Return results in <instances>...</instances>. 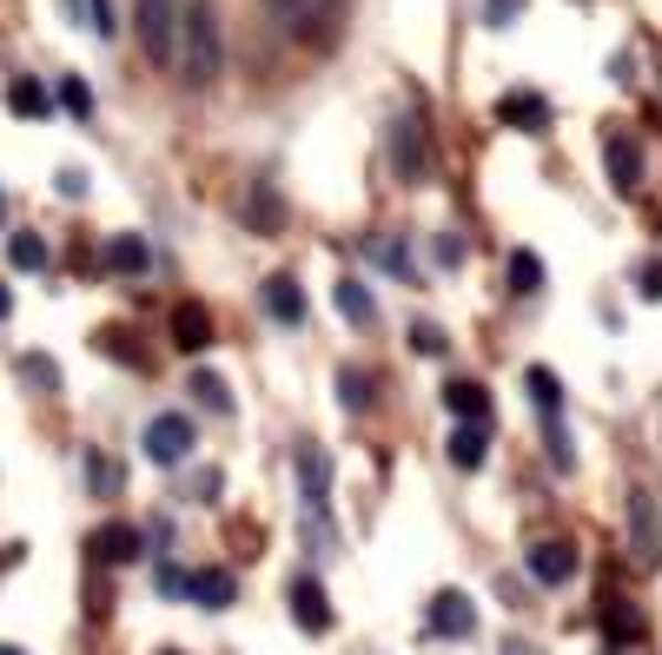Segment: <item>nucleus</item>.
<instances>
[{
    "mask_svg": "<svg viewBox=\"0 0 662 655\" xmlns=\"http://www.w3.org/2000/svg\"><path fill=\"white\" fill-rule=\"evenodd\" d=\"M451 464L458 471H484L491 464V431L484 424H458L451 431Z\"/></svg>",
    "mask_w": 662,
    "mask_h": 655,
    "instance_id": "18",
    "label": "nucleus"
},
{
    "mask_svg": "<svg viewBox=\"0 0 662 655\" xmlns=\"http://www.w3.org/2000/svg\"><path fill=\"white\" fill-rule=\"evenodd\" d=\"M219 60H225V40H219V7L212 0H186L179 7V46H172V66L179 80L199 93L219 80Z\"/></svg>",
    "mask_w": 662,
    "mask_h": 655,
    "instance_id": "1",
    "label": "nucleus"
},
{
    "mask_svg": "<svg viewBox=\"0 0 662 655\" xmlns=\"http://www.w3.org/2000/svg\"><path fill=\"white\" fill-rule=\"evenodd\" d=\"M298 497H305V510H318V517H332V457L318 451V444H298Z\"/></svg>",
    "mask_w": 662,
    "mask_h": 655,
    "instance_id": "8",
    "label": "nucleus"
},
{
    "mask_svg": "<svg viewBox=\"0 0 662 655\" xmlns=\"http://www.w3.org/2000/svg\"><path fill=\"white\" fill-rule=\"evenodd\" d=\"M86 27H93L99 40H113V33H119V7H113V0H86Z\"/></svg>",
    "mask_w": 662,
    "mask_h": 655,
    "instance_id": "34",
    "label": "nucleus"
},
{
    "mask_svg": "<svg viewBox=\"0 0 662 655\" xmlns=\"http://www.w3.org/2000/svg\"><path fill=\"white\" fill-rule=\"evenodd\" d=\"M106 272H119V278H146V272H153V245H146L139 232L106 239Z\"/></svg>",
    "mask_w": 662,
    "mask_h": 655,
    "instance_id": "13",
    "label": "nucleus"
},
{
    "mask_svg": "<svg viewBox=\"0 0 662 655\" xmlns=\"http://www.w3.org/2000/svg\"><path fill=\"white\" fill-rule=\"evenodd\" d=\"M60 106H66L73 119H86V113H93V93H86V80H73V73H66V80H60Z\"/></svg>",
    "mask_w": 662,
    "mask_h": 655,
    "instance_id": "33",
    "label": "nucleus"
},
{
    "mask_svg": "<svg viewBox=\"0 0 662 655\" xmlns=\"http://www.w3.org/2000/svg\"><path fill=\"white\" fill-rule=\"evenodd\" d=\"M7 106H13L20 119H46V113H53V93H46L40 80H27V73H20V80L7 86Z\"/></svg>",
    "mask_w": 662,
    "mask_h": 655,
    "instance_id": "22",
    "label": "nucleus"
},
{
    "mask_svg": "<svg viewBox=\"0 0 662 655\" xmlns=\"http://www.w3.org/2000/svg\"><path fill=\"white\" fill-rule=\"evenodd\" d=\"M371 258H378L385 272H398V278H411V258H404V245H398V239H378V245H371Z\"/></svg>",
    "mask_w": 662,
    "mask_h": 655,
    "instance_id": "35",
    "label": "nucleus"
},
{
    "mask_svg": "<svg viewBox=\"0 0 662 655\" xmlns=\"http://www.w3.org/2000/svg\"><path fill=\"white\" fill-rule=\"evenodd\" d=\"M0 655H27V649H0Z\"/></svg>",
    "mask_w": 662,
    "mask_h": 655,
    "instance_id": "42",
    "label": "nucleus"
},
{
    "mask_svg": "<svg viewBox=\"0 0 662 655\" xmlns=\"http://www.w3.org/2000/svg\"><path fill=\"white\" fill-rule=\"evenodd\" d=\"M391 166H398L404 186H424V172H431V146H424V126H418V119H398V126H391Z\"/></svg>",
    "mask_w": 662,
    "mask_h": 655,
    "instance_id": "6",
    "label": "nucleus"
},
{
    "mask_svg": "<svg viewBox=\"0 0 662 655\" xmlns=\"http://www.w3.org/2000/svg\"><path fill=\"white\" fill-rule=\"evenodd\" d=\"M0 318H13V292L7 285H0Z\"/></svg>",
    "mask_w": 662,
    "mask_h": 655,
    "instance_id": "39",
    "label": "nucleus"
},
{
    "mask_svg": "<svg viewBox=\"0 0 662 655\" xmlns=\"http://www.w3.org/2000/svg\"><path fill=\"white\" fill-rule=\"evenodd\" d=\"M139 46L153 60H172V46H179V0H139Z\"/></svg>",
    "mask_w": 662,
    "mask_h": 655,
    "instance_id": "5",
    "label": "nucleus"
},
{
    "mask_svg": "<svg viewBox=\"0 0 662 655\" xmlns=\"http://www.w3.org/2000/svg\"><path fill=\"white\" fill-rule=\"evenodd\" d=\"M338 404H345L351 418H358V411L371 404V378H365L358 365H345V371H338Z\"/></svg>",
    "mask_w": 662,
    "mask_h": 655,
    "instance_id": "28",
    "label": "nucleus"
},
{
    "mask_svg": "<svg viewBox=\"0 0 662 655\" xmlns=\"http://www.w3.org/2000/svg\"><path fill=\"white\" fill-rule=\"evenodd\" d=\"M497 119H504V126H517V133H544V126H550V99L517 86V93H504V99H497Z\"/></svg>",
    "mask_w": 662,
    "mask_h": 655,
    "instance_id": "11",
    "label": "nucleus"
},
{
    "mask_svg": "<svg viewBox=\"0 0 662 655\" xmlns=\"http://www.w3.org/2000/svg\"><path fill=\"white\" fill-rule=\"evenodd\" d=\"M159 655H186V649H159Z\"/></svg>",
    "mask_w": 662,
    "mask_h": 655,
    "instance_id": "43",
    "label": "nucleus"
},
{
    "mask_svg": "<svg viewBox=\"0 0 662 655\" xmlns=\"http://www.w3.org/2000/svg\"><path fill=\"white\" fill-rule=\"evenodd\" d=\"M20 378H27V384H40V391H60V365H53V358H40V351H27V358H20Z\"/></svg>",
    "mask_w": 662,
    "mask_h": 655,
    "instance_id": "30",
    "label": "nucleus"
},
{
    "mask_svg": "<svg viewBox=\"0 0 662 655\" xmlns=\"http://www.w3.org/2000/svg\"><path fill=\"white\" fill-rule=\"evenodd\" d=\"M603 166H610V192L630 199V192L643 186V152H637L630 133H610V139H603Z\"/></svg>",
    "mask_w": 662,
    "mask_h": 655,
    "instance_id": "10",
    "label": "nucleus"
},
{
    "mask_svg": "<svg viewBox=\"0 0 662 655\" xmlns=\"http://www.w3.org/2000/svg\"><path fill=\"white\" fill-rule=\"evenodd\" d=\"M265 311H272L279 325H305V292H298L292 272H272V278H265Z\"/></svg>",
    "mask_w": 662,
    "mask_h": 655,
    "instance_id": "15",
    "label": "nucleus"
},
{
    "mask_svg": "<svg viewBox=\"0 0 662 655\" xmlns=\"http://www.w3.org/2000/svg\"><path fill=\"white\" fill-rule=\"evenodd\" d=\"M86 550H93V563H133L139 557V530H126V524H99L93 537H86Z\"/></svg>",
    "mask_w": 662,
    "mask_h": 655,
    "instance_id": "14",
    "label": "nucleus"
},
{
    "mask_svg": "<svg viewBox=\"0 0 662 655\" xmlns=\"http://www.w3.org/2000/svg\"><path fill=\"white\" fill-rule=\"evenodd\" d=\"M544 457H550V471H577V451H570V431L557 424V418H544Z\"/></svg>",
    "mask_w": 662,
    "mask_h": 655,
    "instance_id": "26",
    "label": "nucleus"
},
{
    "mask_svg": "<svg viewBox=\"0 0 662 655\" xmlns=\"http://www.w3.org/2000/svg\"><path fill=\"white\" fill-rule=\"evenodd\" d=\"M7 258H13V272H46V239H40V232H13V239H7Z\"/></svg>",
    "mask_w": 662,
    "mask_h": 655,
    "instance_id": "23",
    "label": "nucleus"
},
{
    "mask_svg": "<svg viewBox=\"0 0 662 655\" xmlns=\"http://www.w3.org/2000/svg\"><path fill=\"white\" fill-rule=\"evenodd\" d=\"M524 391H530V404H537L544 418H557V411H564V378H557L550 365H530V371H524Z\"/></svg>",
    "mask_w": 662,
    "mask_h": 655,
    "instance_id": "20",
    "label": "nucleus"
},
{
    "mask_svg": "<svg viewBox=\"0 0 662 655\" xmlns=\"http://www.w3.org/2000/svg\"><path fill=\"white\" fill-rule=\"evenodd\" d=\"M166 338H172V351H206L212 345V305H199V298H179L172 305V318H166Z\"/></svg>",
    "mask_w": 662,
    "mask_h": 655,
    "instance_id": "7",
    "label": "nucleus"
},
{
    "mask_svg": "<svg viewBox=\"0 0 662 655\" xmlns=\"http://www.w3.org/2000/svg\"><path fill=\"white\" fill-rule=\"evenodd\" d=\"M192 603L199 610H232L239 603V577L232 570H199L192 577Z\"/></svg>",
    "mask_w": 662,
    "mask_h": 655,
    "instance_id": "19",
    "label": "nucleus"
},
{
    "mask_svg": "<svg viewBox=\"0 0 662 655\" xmlns=\"http://www.w3.org/2000/svg\"><path fill=\"white\" fill-rule=\"evenodd\" d=\"M285 596H292V623H298L305 636H325V630L338 623V616H332V596H325V583H318L312 570H305V577H292V590H285Z\"/></svg>",
    "mask_w": 662,
    "mask_h": 655,
    "instance_id": "4",
    "label": "nucleus"
},
{
    "mask_svg": "<svg viewBox=\"0 0 662 655\" xmlns=\"http://www.w3.org/2000/svg\"><path fill=\"white\" fill-rule=\"evenodd\" d=\"M139 444H146V457H153L159 471H179V464L192 457L199 431H192V418H179V411H159V418L139 431Z\"/></svg>",
    "mask_w": 662,
    "mask_h": 655,
    "instance_id": "2",
    "label": "nucleus"
},
{
    "mask_svg": "<svg viewBox=\"0 0 662 655\" xmlns=\"http://www.w3.org/2000/svg\"><path fill=\"white\" fill-rule=\"evenodd\" d=\"M643 298H650V305H662V258H650V265H643Z\"/></svg>",
    "mask_w": 662,
    "mask_h": 655,
    "instance_id": "36",
    "label": "nucleus"
},
{
    "mask_svg": "<svg viewBox=\"0 0 662 655\" xmlns=\"http://www.w3.org/2000/svg\"><path fill=\"white\" fill-rule=\"evenodd\" d=\"M60 192H66V199H86V172H80V166H66V172H60Z\"/></svg>",
    "mask_w": 662,
    "mask_h": 655,
    "instance_id": "37",
    "label": "nucleus"
},
{
    "mask_svg": "<svg viewBox=\"0 0 662 655\" xmlns=\"http://www.w3.org/2000/svg\"><path fill=\"white\" fill-rule=\"evenodd\" d=\"M511 292H517V298H537V292H544V258H537V252H511Z\"/></svg>",
    "mask_w": 662,
    "mask_h": 655,
    "instance_id": "24",
    "label": "nucleus"
},
{
    "mask_svg": "<svg viewBox=\"0 0 662 655\" xmlns=\"http://www.w3.org/2000/svg\"><path fill=\"white\" fill-rule=\"evenodd\" d=\"M265 20H279V33L305 40V33H312V20H318V0H265Z\"/></svg>",
    "mask_w": 662,
    "mask_h": 655,
    "instance_id": "21",
    "label": "nucleus"
},
{
    "mask_svg": "<svg viewBox=\"0 0 662 655\" xmlns=\"http://www.w3.org/2000/svg\"><path fill=\"white\" fill-rule=\"evenodd\" d=\"M186 391H192V398H199V404H206L212 418H232V391H225V378H212V371H199V378H192Z\"/></svg>",
    "mask_w": 662,
    "mask_h": 655,
    "instance_id": "25",
    "label": "nucleus"
},
{
    "mask_svg": "<svg viewBox=\"0 0 662 655\" xmlns=\"http://www.w3.org/2000/svg\"><path fill=\"white\" fill-rule=\"evenodd\" d=\"M504 655H530V649H524V643H511V649H504Z\"/></svg>",
    "mask_w": 662,
    "mask_h": 655,
    "instance_id": "40",
    "label": "nucleus"
},
{
    "mask_svg": "<svg viewBox=\"0 0 662 655\" xmlns=\"http://www.w3.org/2000/svg\"><path fill=\"white\" fill-rule=\"evenodd\" d=\"M245 219H252L259 232H272V225L285 219V205H279V192H272V186H252V199H245Z\"/></svg>",
    "mask_w": 662,
    "mask_h": 655,
    "instance_id": "27",
    "label": "nucleus"
},
{
    "mask_svg": "<svg viewBox=\"0 0 662 655\" xmlns=\"http://www.w3.org/2000/svg\"><path fill=\"white\" fill-rule=\"evenodd\" d=\"M318 7H338V0H318Z\"/></svg>",
    "mask_w": 662,
    "mask_h": 655,
    "instance_id": "44",
    "label": "nucleus"
},
{
    "mask_svg": "<svg viewBox=\"0 0 662 655\" xmlns=\"http://www.w3.org/2000/svg\"><path fill=\"white\" fill-rule=\"evenodd\" d=\"M332 298H338L345 325H358V331H371V325H378V298L365 292V278H338V285H332Z\"/></svg>",
    "mask_w": 662,
    "mask_h": 655,
    "instance_id": "17",
    "label": "nucleus"
},
{
    "mask_svg": "<svg viewBox=\"0 0 662 655\" xmlns=\"http://www.w3.org/2000/svg\"><path fill=\"white\" fill-rule=\"evenodd\" d=\"M630 543H637V557L656 570L662 563V510L650 490H630Z\"/></svg>",
    "mask_w": 662,
    "mask_h": 655,
    "instance_id": "9",
    "label": "nucleus"
},
{
    "mask_svg": "<svg viewBox=\"0 0 662 655\" xmlns=\"http://www.w3.org/2000/svg\"><path fill=\"white\" fill-rule=\"evenodd\" d=\"M458 258H464V239L444 232V239H438V265H458Z\"/></svg>",
    "mask_w": 662,
    "mask_h": 655,
    "instance_id": "38",
    "label": "nucleus"
},
{
    "mask_svg": "<svg viewBox=\"0 0 662 655\" xmlns=\"http://www.w3.org/2000/svg\"><path fill=\"white\" fill-rule=\"evenodd\" d=\"M411 351H418V358H444V351H451L444 325H424V318H418V325H411Z\"/></svg>",
    "mask_w": 662,
    "mask_h": 655,
    "instance_id": "29",
    "label": "nucleus"
},
{
    "mask_svg": "<svg viewBox=\"0 0 662 655\" xmlns=\"http://www.w3.org/2000/svg\"><path fill=\"white\" fill-rule=\"evenodd\" d=\"M0 219H7V192H0Z\"/></svg>",
    "mask_w": 662,
    "mask_h": 655,
    "instance_id": "41",
    "label": "nucleus"
},
{
    "mask_svg": "<svg viewBox=\"0 0 662 655\" xmlns=\"http://www.w3.org/2000/svg\"><path fill=\"white\" fill-rule=\"evenodd\" d=\"M424 636H438V643L477 636V603H471L464 590H438V596L424 603Z\"/></svg>",
    "mask_w": 662,
    "mask_h": 655,
    "instance_id": "3",
    "label": "nucleus"
},
{
    "mask_svg": "<svg viewBox=\"0 0 662 655\" xmlns=\"http://www.w3.org/2000/svg\"><path fill=\"white\" fill-rule=\"evenodd\" d=\"M524 570H530L537 583H550V590H557V583H570V577H577V550H570V543H530Z\"/></svg>",
    "mask_w": 662,
    "mask_h": 655,
    "instance_id": "12",
    "label": "nucleus"
},
{
    "mask_svg": "<svg viewBox=\"0 0 662 655\" xmlns=\"http://www.w3.org/2000/svg\"><path fill=\"white\" fill-rule=\"evenodd\" d=\"M444 404L458 411V424H491V391L477 378H451L444 384Z\"/></svg>",
    "mask_w": 662,
    "mask_h": 655,
    "instance_id": "16",
    "label": "nucleus"
},
{
    "mask_svg": "<svg viewBox=\"0 0 662 655\" xmlns=\"http://www.w3.org/2000/svg\"><path fill=\"white\" fill-rule=\"evenodd\" d=\"M86 484H93V497H113V490H119V464L93 451V457H86Z\"/></svg>",
    "mask_w": 662,
    "mask_h": 655,
    "instance_id": "31",
    "label": "nucleus"
},
{
    "mask_svg": "<svg viewBox=\"0 0 662 655\" xmlns=\"http://www.w3.org/2000/svg\"><path fill=\"white\" fill-rule=\"evenodd\" d=\"M159 596H172V603H192V570H179V563H159Z\"/></svg>",
    "mask_w": 662,
    "mask_h": 655,
    "instance_id": "32",
    "label": "nucleus"
}]
</instances>
